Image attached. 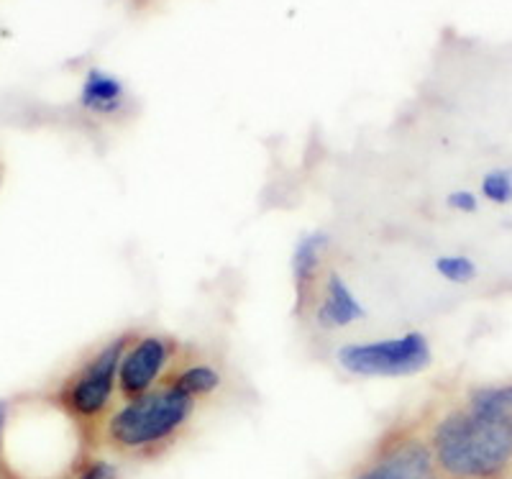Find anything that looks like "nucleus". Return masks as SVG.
Segmentation results:
<instances>
[{"mask_svg": "<svg viewBox=\"0 0 512 479\" xmlns=\"http://www.w3.org/2000/svg\"><path fill=\"white\" fill-rule=\"evenodd\" d=\"M479 198L489 205H512V167H492L479 180Z\"/></svg>", "mask_w": 512, "mask_h": 479, "instance_id": "nucleus-12", "label": "nucleus"}, {"mask_svg": "<svg viewBox=\"0 0 512 479\" xmlns=\"http://www.w3.org/2000/svg\"><path fill=\"white\" fill-rule=\"evenodd\" d=\"M333 239L331 234L313 228L308 234L297 239L290 259V275H292V293H295V316L300 321H308L310 305H313L315 293H318L320 280L326 275L328 257H331Z\"/></svg>", "mask_w": 512, "mask_h": 479, "instance_id": "nucleus-7", "label": "nucleus"}, {"mask_svg": "<svg viewBox=\"0 0 512 479\" xmlns=\"http://www.w3.org/2000/svg\"><path fill=\"white\" fill-rule=\"evenodd\" d=\"M438 479H510L512 421L474 400L438 410L425 421Z\"/></svg>", "mask_w": 512, "mask_h": 479, "instance_id": "nucleus-1", "label": "nucleus"}, {"mask_svg": "<svg viewBox=\"0 0 512 479\" xmlns=\"http://www.w3.org/2000/svg\"><path fill=\"white\" fill-rule=\"evenodd\" d=\"M336 364L351 377L400 380L431 367L433 344L423 331H405L387 339L351 341L336 349Z\"/></svg>", "mask_w": 512, "mask_h": 479, "instance_id": "nucleus-4", "label": "nucleus"}, {"mask_svg": "<svg viewBox=\"0 0 512 479\" xmlns=\"http://www.w3.org/2000/svg\"><path fill=\"white\" fill-rule=\"evenodd\" d=\"M466 398L484 405V408L497 410V413H502L512 421V382H505V385H479L469 390Z\"/></svg>", "mask_w": 512, "mask_h": 479, "instance_id": "nucleus-13", "label": "nucleus"}, {"mask_svg": "<svg viewBox=\"0 0 512 479\" xmlns=\"http://www.w3.org/2000/svg\"><path fill=\"white\" fill-rule=\"evenodd\" d=\"M167 380L175 382L180 390H185L190 398L203 405L223 387V372L218 369V364L208 362V359H192L190 354H185V359L177 364Z\"/></svg>", "mask_w": 512, "mask_h": 479, "instance_id": "nucleus-10", "label": "nucleus"}, {"mask_svg": "<svg viewBox=\"0 0 512 479\" xmlns=\"http://www.w3.org/2000/svg\"><path fill=\"white\" fill-rule=\"evenodd\" d=\"M0 175H3V167H0Z\"/></svg>", "mask_w": 512, "mask_h": 479, "instance_id": "nucleus-17", "label": "nucleus"}, {"mask_svg": "<svg viewBox=\"0 0 512 479\" xmlns=\"http://www.w3.org/2000/svg\"><path fill=\"white\" fill-rule=\"evenodd\" d=\"M198 408V400L164 380L141 398L116 405L100 433V446L128 462H154L180 444Z\"/></svg>", "mask_w": 512, "mask_h": 479, "instance_id": "nucleus-2", "label": "nucleus"}, {"mask_svg": "<svg viewBox=\"0 0 512 479\" xmlns=\"http://www.w3.org/2000/svg\"><path fill=\"white\" fill-rule=\"evenodd\" d=\"M80 108L88 116L113 121L128 111V90L116 75L93 67L88 70L80 88Z\"/></svg>", "mask_w": 512, "mask_h": 479, "instance_id": "nucleus-9", "label": "nucleus"}, {"mask_svg": "<svg viewBox=\"0 0 512 479\" xmlns=\"http://www.w3.org/2000/svg\"><path fill=\"white\" fill-rule=\"evenodd\" d=\"M131 336L134 331L118 333L103 346L90 351L75 369L64 374L49 395V403L77 428L82 444L90 451L100 446L105 421L121 403L118 400V364Z\"/></svg>", "mask_w": 512, "mask_h": 479, "instance_id": "nucleus-3", "label": "nucleus"}, {"mask_svg": "<svg viewBox=\"0 0 512 479\" xmlns=\"http://www.w3.org/2000/svg\"><path fill=\"white\" fill-rule=\"evenodd\" d=\"M187 349L169 333L146 331L131 336L118 364V400H134L162 385Z\"/></svg>", "mask_w": 512, "mask_h": 479, "instance_id": "nucleus-6", "label": "nucleus"}, {"mask_svg": "<svg viewBox=\"0 0 512 479\" xmlns=\"http://www.w3.org/2000/svg\"><path fill=\"white\" fill-rule=\"evenodd\" d=\"M446 208L456 216H474L482 205V198H479L477 190H466V187H459V190H451V193L443 198Z\"/></svg>", "mask_w": 512, "mask_h": 479, "instance_id": "nucleus-15", "label": "nucleus"}, {"mask_svg": "<svg viewBox=\"0 0 512 479\" xmlns=\"http://www.w3.org/2000/svg\"><path fill=\"white\" fill-rule=\"evenodd\" d=\"M351 479H438L425 421H397L374 441Z\"/></svg>", "mask_w": 512, "mask_h": 479, "instance_id": "nucleus-5", "label": "nucleus"}, {"mask_svg": "<svg viewBox=\"0 0 512 479\" xmlns=\"http://www.w3.org/2000/svg\"><path fill=\"white\" fill-rule=\"evenodd\" d=\"M364 316H367V308L354 293L349 280L336 267H328L310 305L308 318L313 326L320 333H338L354 328L356 323L364 321Z\"/></svg>", "mask_w": 512, "mask_h": 479, "instance_id": "nucleus-8", "label": "nucleus"}, {"mask_svg": "<svg viewBox=\"0 0 512 479\" xmlns=\"http://www.w3.org/2000/svg\"><path fill=\"white\" fill-rule=\"evenodd\" d=\"M67 479H118V467L111 459L98 456L93 451V454L82 456L77 467L67 474Z\"/></svg>", "mask_w": 512, "mask_h": 479, "instance_id": "nucleus-14", "label": "nucleus"}, {"mask_svg": "<svg viewBox=\"0 0 512 479\" xmlns=\"http://www.w3.org/2000/svg\"><path fill=\"white\" fill-rule=\"evenodd\" d=\"M433 269H436V275L441 277L443 282L456 287L472 285V282L479 277V264L474 262L469 254H461V252L438 254V257L433 259Z\"/></svg>", "mask_w": 512, "mask_h": 479, "instance_id": "nucleus-11", "label": "nucleus"}, {"mask_svg": "<svg viewBox=\"0 0 512 479\" xmlns=\"http://www.w3.org/2000/svg\"><path fill=\"white\" fill-rule=\"evenodd\" d=\"M8 418H11V403L0 400V479H8V467H6V428Z\"/></svg>", "mask_w": 512, "mask_h": 479, "instance_id": "nucleus-16", "label": "nucleus"}]
</instances>
